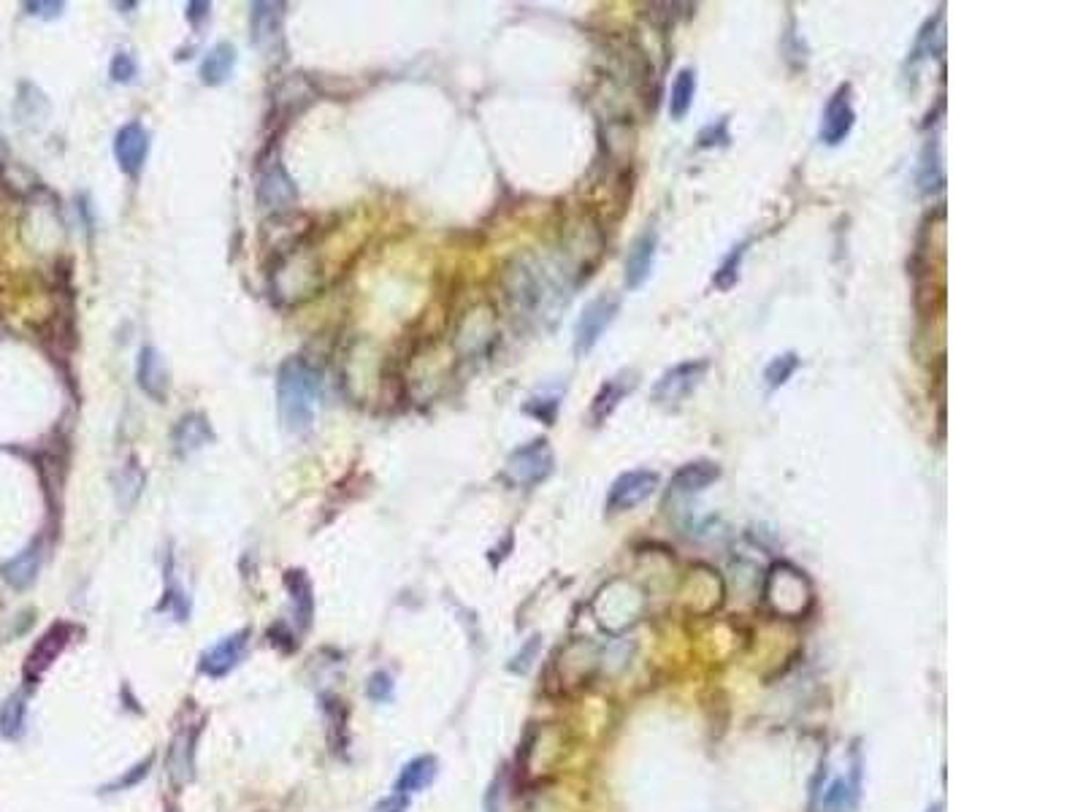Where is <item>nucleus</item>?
<instances>
[{
  "mask_svg": "<svg viewBox=\"0 0 1083 812\" xmlns=\"http://www.w3.org/2000/svg\"><path fill=\"white\" fill-rule=\"evenodd\" d=\"M279 417L290 434L312 428L320 401V377L304 358H287L277 374Z\"/></svg>",
  "mask_w": 1083,
  "mask_h": 812,
  "instance_id": "1",
  "label": "nucleus"
},
{
  "mask_svg": "<svg viewBox=\"0 0 1083 812\" xmlns=\"http://www.w3.org/2000/svg\"><path fill=\"white\" fill-rule=\"evenodd\" d=\"M556 469V455L547 439H534L523 444L507 458V477L520 488H534L539 482H545Z\"/></svg>",
  "mask_w": 1083,
  "mask_h": 812,
  "instance_id": "2",
  "label": "nucleus"
},
{
  "mask_svg": "<svg viewBox=\"0 0 1083 812\" xmlns=\"http://www.w3.org/2000/svg\"><path fill=\"white\" fill-rule=\"evenodd\" d=\"M510 298L528 312L531 317H545L553 304L561 306V287L550 282L545 271L539 268H520L515 271V285L510 287Z\"/></svg>",
  "mask_w": 1083,
  "mask_h": 812,
  "instance_id": "3",
  "label": "nucleus"
},
{
  "mask_svg": "<svg viewBox=\"0 0 1083 812\" xmlns=\"http://www.w3.org/2000/svg\"><path fill=\"white\" fill-rule=\"evenodd\" d=\"M707 360H685V363H677L669 371L661 374L656 385H653V404L664 406V409H675L691 396L699 382L707 374Z\"/></svg>",
  "mask_w": 1083,
  "mask_h": 812,
  "instance_id": "4",
  "label": "nucleus"
},
{
  "mask_svg": "<svg viewBox=\"0 0 1083 812\" xmlns=\"http://www.w3.org/2000/svg\"><path fill=\"white\" fill-rule=\"evenodd\" d=\"M658 488V474L650 469H634L623 471L618 480L610 485V493H607V501H604V509L607 515H621V512H629V509L639 507L642 501H648Z\"/></svg>",
  "mask_w": 1083,
  "mask_h": 812,
  "instance_id": "5",
  "label": "nucleus"
},
{
  "mask_svg": "<svg viewBox=\"0 0 1083 812\" xmlns=\"http://www.w3.org/2000/svg\"><path fill=\"white\" fill-rule=\"evenodd\" d=\"M258 203H260V209H266V212H271L274 217L296 209L298 190H296V185H293V179L287 176V171L279 166L277 160H271V163H266V166L260 168Z\"/></svg>",
  "mask_w": 1083,
  "mask_h": 812,
  "instance_id": "6",
  "label": "nucleus"
},
{
  "mask_svg": "<svg viewBox=\"0 0 1083 812\" xmlns=\"http://www.w3.org/2000/svg\"><path fill=\"white\" fill-rule=\"evenodd\" d=\"M615 314H618V298L599 296L593 298L591 304H585L583 314L577 317V325H574V352L588 355L599 344L607 325L615 320Z\"/></svg>",
  "mask_w": 1083,
  "mask_h": 812,
  "instance_id": "7",
  "label": "nucleus"
},
{
  "mask_svg": "<svg viewBox=\"0 0 1083 812\" xmlns=\"http://www.w3.org/2000/svg\"><path fill=\"white\" fill-rule=\"evenodd\" d=\"M853 122H856V111H853V98H851V84H840L834 95L826 101V109L821 114V130L818 136L829 147H837L843 144L848 136H851Z\"/></svg>",
  "mask_w": 1083,
  "mask_h": 812,
  "instance_id": "8",
  "label": "nucleus"
},
{
  "mask_svg": "<svg viewBox=\"0 0 1083 812\" xmlns=\"http://www.w3.org/2000/svg\"><path fill=\"white\" fill-rule=\"evenodd\" d=\"M149 155V133L141 122H128L117 130L114 139V157L128 176H139Z\"/></svg>",
  "mask_w": 1083,
  "mask_h": 812,
  "instance_id": "9",
  "label": "nucleus"
},
{
  "mask_svg": "<svg viewBox=\"0 0 1083 812\" xmlns=\"http://www.w3.org/2000/svg\"><path fill=\"white\" fill-rule=\"evenodd\" d=\"M252 44L271 55L282 44V22H285V6L282 3H252Z\"/></svg>",
  "mask_w": 1083,
  "mask_h": 812,
  "instance_id": "10",
  "label": "nucleus"
},
{
  "mask_svg": "<svg viewBox=\"0 0 1083 812\" xmlns=\"http://www.w3.org/2000/svg\"><path fill=\"white\" fill-rule=\"evenodd\" d=\"M656 252H658V233L653 231V228L642 231L637 239L631 241L629 258H626V287H629V290L642 287V282L650 277L653 263H656Z\"/></svg>",
  "mask_w": 1083,
  "mask_h": 812,
  "instance_id": "11",
  "label": "nucleus"
},
{
  "mask_svg": "<svg viewBox=\"0 0 1083 812\" xmlns=\"http://www.w3.org/2000/svg\"><path fill=\"white\" fill-rule=\"evenodd\" d=\"M68 639H71V626H65V623H57V626H52L44 634V637L38 639L36 647H33V653L28 656V664H25V677H30V680H38L41 674L47 672L49 666H52V661H57V656L63 653V647L68 645Z\"/></svg>",
  "mask_w": 1083,
  "mask_h": 812,
  "instance_id": "12",
  "label": "nucleus"
},
{
  "mask_svg": "<svg viewBox=\"0 0 1083 812\" xmlns=\"http://www.w3.org/2000/svg\"><path fill=\"white\" fill-rule=\"evenodd\" d=\"M247 639H250V631H236L231 637L220 639V642L201 658V672L209 674V677H223V674L231 672L233 666L244 658Z\"/></svg>",
  "mask_w": 1083,
  "mask_h": 812,
  "instance_id": "13",
  "label": "nucleus"
},
{
  "mask_svg": "<svg viewBox=\"0 0 1083 812\" xmlns=\"http://www.w3.org/2000/svg\"><path fill=\"white\" fill-rule=\"evenodd\" d=\"M136 377H139V388L147 393L152 401H163L168 396V369L163 363V355H160L155 347H144L139 352V369H136Z\"/></svg>",
  "mask_w": 1083,
  "mask_h": 812,
  "instance_id": "14",
  "label": "nucleus"
},
{
  "mask_svg": "<svg viewBox=\"0 0 1083 812\" xmlns=\"http://www.w3.org/2000/svg\"><path fill=\"white\" fill-rule=\"evenodd\" d=\"M41 558H44V553H41V542H33V545L25 547L22 553L14 555L11 561H6L3 566H0V577L9 582L11 588L25 591V588H30V585L36 582L38 569H41Z\"/></svg>",
  "mask_w": 1083,
  "mask_h": 812,
  "instance_id": "15",
  "label": "nucleus"
},
{
  "mask_svg": "<svg viewBox=\"0 0 1083 812\" xmlns=\"http://www.w3.org/2000/svg\"><path fill=\"white\" fill-rule=\"evenodd\" d=\"M174 450L179 455H193L198 453L201 447L212 442V425L204 415H185L174 428Z\"/></svg>",
  "mask_w": 1083,
  "mask_h": 812,
  "instance_id": "16",
  "label": "nucleus"
},
{
  "mask_svg": "<svg viewBox=\"0 0 1083 812\" xmlns=\"http://www.w3.org/2000/svg\"><path fill=\"white\" fill-rule=\"evenodd\" d=\"M721 477V469L710 461H694L685 463L683 469L677 471L672 477V493H680V496H691V493H702L704 488H710L713 482H718Z\"/></svg>",
  "mask_w": 1083,
  "mask_h": 812,
  "instance_id": "17",
  "label": "nucleus"
},
{
  "mask_svg": "<svg viewBox=\"0 0 1083 812\" xmlns=\"http://www.w3.org/2000/svg\"><path fill=\"white\" fill-rule=\"evenodd\" d=\"M233 68H236V49H233V44L223 41V44L209 49V55L204 57V63H201V82L209 84V87H217V84H223L225 79L233 74Z\"/></svg>",
  "mask_w": 1083,
  "mask_h": 812,
  "instance_id": "18",
  "label": "nucleus"
},
{
  "mask_svg": "<svg viewBox=\"0 0 1083 812\" xmlns=\"http://www.w3.org/2000/svg\"><path fill=\"white\" fill-rule=\"evenodd\" d=\"M631 388H634V379H629L626 382V377H612L604 382L602 388H599V393H596V398H593V406H591V417H593V423L596 425H602L607 417L618 409V404L623 401V396L626 393H631Z\"/></svg>",
  "mask_w": 1083,
  "mask_h": 812,
  "instance_id": "19",
  "label": "nucleus"
},
{
  "mask_svg": "<svg viewBox=\"0 0 1083 812\" xmlns=\"http://www.w3.org/2000/svg\"><path fill=\"white\" fill-rule=\"evenodd\" d=\"M434 777H436L434 758L417 756V758H412L404 769H401L399 780H396V791H399L401 796L417 794V791H423V788H428V785L434 783Z\"/></svg>",
  "mask_w": 1083,
  "mask_h": 812,
  "instance_id": "20",
  "label": "nucleus"
},
{
  "mask_svg": "<svg viewBox=\"0 0 1083 812\" xmlns=\"http://www.w3.org/2000/svg\"><path fill=\"white\" fill-rule=\"evenodd\" d=\"M696 95V74L694 68H680L672 82V95H669V117L683 120L685 114L694 106Z\"/></svg>",
  "mask_w": 1083,
  "mask_h": 812,
  "instance_id": "21",
  "label": "nucleus"
},
{
  "mask_svg": "<svg viewBox=\"0 0 1083 812\" xmlns=\"http://www.w3.org/2000/svg\"><path fill=\"white\" fill-rule=\"evenodd\" d=\"M114 488H117V504H120L122 509L133 507V504L139 501L141 490H144V471L139 469L136 458H130V461L117 471Z\"/></svg>",
  "mask_w": 1083,
  "mask_h": 812,
  "instance_id": "22",
  "label": "nucleus"
},
{
  "mask_svg": "<svg viewBox=\"0 0 1083 812\" xmlns=\"http://www.w3.org/2000/svg\"><path fill=\"white\" fill-rule=\"evenodd\" d=\"M25 718H28V702L22 693H14L9 696L3 707H0V737L3 739H19L22 731H25Z\"/></svg>",
  "mask_w": 1083,
  "mask_h": 812,
  "instance_id": "23",
  "label": "nucleus"
},
{
  "mask_svg": "<svg viewBox=\"0 0 1083 812\" xmlns=\"http://www.w3.org/2000/svg\"><path fill=\"white\" fill-rule=\"evenodd\" d=\"M287 588H290L296 620L301 623V628H306L309 620H312V585L304 577V572H287Z\"/></svg>",
  "mask_w": 1083,
  "mask_h": 812,
  "instance_id": "24",
  "label": "nucleus"
},
{
  "mask_svg": "<svg viewBox=\"0 0 1083 812\" xmlns=\"http://www.w3.org/2000/svg\"><path fill=\"white\" fill-rule=\"evenodd\" d=\"M745 250H748V244H737V247H732V252L723 258V263L718 268H715V287L718 290H732L734 285H737V279H740V266H742V258H745Z\"/></svg>",
  "mask_w": 1083,
  "mask_h": 812,
  "instance_id": "25",
  "label": "nucleus"
},
{
  "mask_svg": "<svg viewBox=\"0 0 1083 812\" xmlns=\"http://www.w3.org/2000/svg\"><path fill=\"white\" fill-rule=\"evenodd\" d=\"M797 369H799L797 352H783V355H778V358H772V360H769L767 371H764L767 388L769 390L783 388L788 379L794 377V371H797Z\"/></svg>",
  "mask_w": 1083,
  "mask_h": 812,
  "instance_id": "26",
  "label": "nucleus"
},
{
  "mask_svg": "<svg viewBox=\"0 0 1083 812\" xmlns=\"http://www.w3.org/2000/svg\"><path fill=\"white\" fill-rule=\"evenodd\" d=\"M921 190L924 193H932L937 187L943 185V163H940V144L937 141H929L924 152V166H921Z\"/></svg>",
  "mask_w": 1083,
  "mask_h": 812,
  "instance_id": "27",
  "label": "nucleus"
},
{
  "mask_svg": "<svg viewBox=\"0 0 1083 812\" xmlns=\"http://www.w3.org/2000/svg\"><path fill=\"white\" fill-rule=\"evenodd\" d=\"M856 802V785L848 780H834L824 794V807L829 812H848Z\"/></svg>",
  "mask_w": 1083,
  "mask_h": 812,
  "instance_id": "28",
  "label": "nucleus"
},
{
  "mask_svg": "<svg viewBox=\"0 0 1083 812\" xmlns=\"http://www.w3.org/2000/svg\"><path fill=\"white\" fill-rule=\"evenodd\" d=\"M136 71H139V65H136V60H133V55H130V52H117V55H114V60H112V79H114V82H120V84L133 82Z\"/></svg>",
  "mask_w": 1083,
  "mask_h": 812,
  "instance_id": "29",
  "label": "nucleus"
},
{
  "mask_svg": "<svg viewBox=\"0 0 1083 812\" xmlns=\"http://www.w3.org/2000/svg\"><path fill=\"white\" fill-rule=\"evenodd\" d=\"M369 696L374 699V702H388L390 696H393V680H390V674L388 672H377V674H371V680H369Z\"/></svg>",
  "mask_w": 1083,
  "mask_h": 812,
  "instance_id": "30",
  "label": "nucleus"
},
{
  "mask_svg": "<svg viewBox=\"0 0 1083 812\" xmlns=\"http://www.w3.org/2000/svg\"><path fill=\"white\" fill-rule=\"evenodd\" d=\"M729 141V133H726V120H718V122H710L707 128H702V133H699V147L707 149V147H715V144H726Z\"/></svg>",
  "mask_w": 1083,
  "mask_h": 812,
  "instance_id": "31",
  "label": "nucleus"
},
{
  "mask_svg": "<svg viewBox=\"0 0 1083 812\" xmlns=\"http://www.w3.org/2000/svg\"><path fill=\"white\" fill-rule=\"evenodd\" d=\"M25 11L33 17H57L63 11V3H25Z\"/></svg>",
  "mask_w": 1083,
  "mask_h": 812,
  "instance_id": "32",
  "label": "nucleus"
},
{
  "mask_svg": "<svg viewBox=\"0 0 1083 812\" xmlns=\"http://www.w3.org/2000/svg\"><path fill=\"white\" fill-rule=\"evenodd\" d=\"M149 766H152V758H147V761H144V764L136 766V772H130V775L125 777V780H122V777H120V780H117V783H114L112 788H128V785H133V783H136V780H141V777H147Z\"/></svg>",
  "mask_w": 1083,
  "mask_h": 812,
  "instance_id": "33",
  "label": "nucleus"
},
{
  "mask_svg": "<svg viewBox=\"0 0 1083 812\" xmlns=\"http://www.w3.org/2000/svg\"><path fill=\"white\" fill-rule=\"evenodd\" d=\"M377 812H407V799L401 794L390 796V799H385V802L377 807Z\"/></svg>",
  "mask_w": 1083,
  "mask_h": 812,
  "instance_id": "34",
  "label": "nucleus"
},
{
  "mask_svg": "<svg viewBox=\"0 0 1083 812\" xmlns=\"http://www.w3.org/2000/svg\"><path fill=\"white\" fill-rule=\"evenodd\" d=\"M209 11H212V6H209V3H187V19H190V22H195V25H198V19L206 17Z\"/></svg>",
  "mask_w": 1083,
  "mask_h": 812,
  "instance_id": "35",
  "label": "nucleus"
},
{
  "mask_svg": "<svg viewBox=\"0 0 1083 812\" xmlns=\"http://www.w3.org/2000/svg\"><path fill=\"white\" fill-rule=\"evenodd\" d=\"M531 653H537V639H534V642H528L526 650H523V653H520V656L515 658V664H512V669H515V672H526V669H528V661H526V658L531 656Z\"/></svg>",
  "mask_w": 1083,
  "mask_h": 812,
  "instance_id": "36",
  "label": "nucleus"
},
{
  "mask_svg": "<svg viewBox=\"0 0 1083 812\" xmlns=\"http://www.w3.org/2000/svg\"><path fill=\"white\" fill-rule=\"evenodd\" d=\"M3 160H6V147H3V139H0V166H3Z\"/></svg>",
  "mask_w": 1083,
  "mask_h": 812,
  "instance_id": "37",
  "label": "nucleus"
},
{
  "mask_svg": "<svg viewBox=\"0 0 1083 812\" xmlns=\"http://www.w3.org/2000/svg\"><path fill=\"white\" fill-rule=\"evenodd\" d=\"M929 812H943V807H935V810H929Z\"/></svg>",
  "mask_w": 1083,
  "mask_h": 812,
  "instance_id": "38",
  "label": "nucleus"
}]
</instances>
